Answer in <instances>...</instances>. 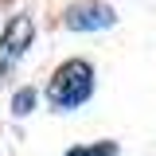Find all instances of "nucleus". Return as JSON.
Returning <instances> with one entry per match:
<instances>
[{
	"instance_id": "obj_2",
	"label": "nucleus",
	"mask_w": 156,
	"mask_h": 156,
	"mask_svg": "<svg viewBox=\"0 0 156 156\" xmlns=\"http://www.w3.org/2000/svg\"><path fill=\"white\" fill-rule=\"evenodd\" d=\"M62 23L70 31H105V27L117 23V16H113V8L101 4V0H82V4H70L66 8Z\"/></svg>"
},
{
	"instance_id": "obj_1",
	"label": "nucleus",
	"mask_w": 156,
	"mask_h": 156,
	"mask_svg": "<svg viewBox=\"0 0 156 156\" xmlns=\"http://www.w3.org/2000/svg\"><path fill=\"white\" fill-rule=\"evenodd\" d=\"M94 94V66L86 58H66L62 66L55 70V78L47 82V101L55 109H78L82 101H90Z\"/></svg>"
},
{
	"instance_id": "obj_4",
	"label": "nucleus",
	"mask_w": 156,
	"mask_h": 156,
	"mask_svg": "<svg viewBox=\"0 0 156 156\" xmlns=\"http://www.w3.org/2000/svg\"><path fill=\"white\" fill-rule=\"evenodd\" d=\"M35 90H31V86H20V90H16V94H12V113H16V117H27V113H31V109H35Z\"/></svg>"
},
{
	"instance_id": "obj_5",
	"label": "nucleus",
	"mask_w": 156,
	"mask_h": 156,
	"mask_svg": "<svg viewBox=\"0 0 156 156\" xmlns=\"http://www.w3.org/2000/svg\"><path fill=\"white\" fill-rule=\"evenodd\" d=\"M66 156H117L113 140H98V144H74Z\"/></svg>"
},
{
	"instance_id": "obj_3",
	"label": "nucleus",
	"mask_w": 156,
	"mask_h": 156,
	"mask_svg": "<svg viewBox=\"0 0 156 156\" xmlns=\"http://www.w3.org/2000/svg\"><path fill=\"white\" fill-rule=\"evenodd\" d=\"M31 39H35V23H31L27 16H12L8 31H4V39H0V74L31 47Z\"/></svg>"
}]
</instances>
